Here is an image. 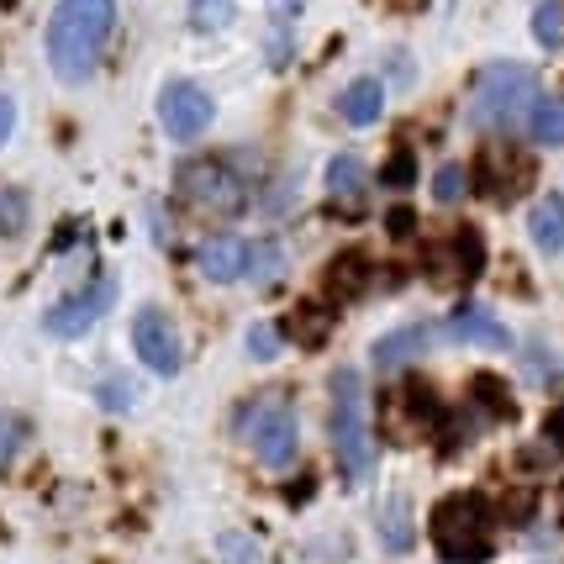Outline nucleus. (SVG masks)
<instances>
[{
    "label": "nucleus",
    "mask_w": 564,
    "mask_h": 564,
    "mask_svg": "<svg viewBox=\"0 0 564 564\" xmlns=\"http://www.w3.org/2000/svg\"><path fill=\"white\" fill-rule=\"evenodd\" d=\"M117 26V0H58L48 22V64L64 85H85Z\"/></svg>",
    "instance_id": "1"
},
{
    "label": "nucleus",
    "mask_w": 564,
    "mask_h": 564,
    "mask_svg": "<svg viewBox=\"0 0 564 564\" xmlns=\"http://www.w3.org/2000/svg\"><path fill=\"white\" fill-rule=\"evenodd\" d=\"M433 549L443 564H486L496 554V512L486 496L459 491L433 507Z\"/></svg>",
    "instance_id": "2"
},
{
    "label": "nucleus",
    "mask_w": 564,
    "mask_h": 564,
    "mask_svg": "<svg viewBox=\"0 0 564 564\" xmlns=\"http://www.w3.org/2000/svg\"><path fill=\"white\" fill-rule=\"evenodd\" d=\"M333 454L344 480H369L375 475V433H369V406H365V380L359 369H333Z\"/></svg>",
    "instance_id": "3"
},
{
    "label": "nucleus",
    "mask_w": 564,
    "mask_h": 564,
    "mask_svg": "<svg viewBox=\"0 0 564 564\" xmlns=\"http://www.w3.org/2000/svg\"><path fill=\"white\" fill-rule=\"evenodd\" d=\"M539 100V74L528 64H491V69H480L475 90H469V122L486 132H507V127L528 122V111Z\"/></svg>",
    "instance_id": "4"
},
{
    "label": "nucleus",
    "mask_w": 564,
    "mask_h": 564,
    "mask_svg": "<svg viewBox=\"0 0 564 564\" xmlns=\"http://www.w3.org/2000/svg\"><path fill=\"white\" fill-rule=\"evenodd\" d=\"M174 185H180V196L200 206V212H212V217H232V212H243L248 206V185L243 174L232 170L221 153H200V159H185L180 170H174Z\"/></svg>",
    "instance_id": "5"
},
{
    "label": "nucleus",
    "mask_w": 564,
    "mask_h": 564,
    "mask_svg": "<svg viewBox=\"0 0 564 564\" xmlns=\"http://www.w3.org/2000/svg\"><path fill=\"white\" fill-rule=\"evenodd\" d=\"M243 433L253 443V459L264 469H285L301 448V422H295L291 395H270L243 417Z\"/></svg>",
    "instance_id": "6"
},
{
    "label": "nucleus",
    "mask_w": 564,
    "mask_h": 564,
    "mask_svg": "<svg viewBox=\"0 0 564 564\" xmlns=\"http://www.w3.org/2000/svg\"><path fill=\"white\" fill-rule=\"evenodd\" d=\"M159 122H164L174 143H196L200 132L217 122V106H212V96L200 90L196 79H170L159 90Z\"/></svg>",
    "instance_id": "7"
},
{
    "label": "nucleus",
    "mask_w": 564,
    "mask_h": 564,
    "mask_svg": "<svg viewBox=\"0 0 564 564\" xmlns=\"http://www.w3.org/2000/svg\"><path fill=\"white\" fill-rule=\"evenodd\" d=\"M475 185H480V196H491L496 206H512V200L533 185V159L512 143L480 148V159H475Z\"/></svg>",
    "instance_id": "8"
},
{
    "label": "nucleus",
    "mask_w": 564,
    "mask_h": 564,
    "mask_svg": "<svg viewBox=\"0 0 564 564\" xmlns=\"http://www.w3.org/2000/svg\"><path fill=\"white\" fill-rule=\"evenodd\" d=\"M117 301V285L111 280H96V285H85V291L64 295V301H53L43 327H48L53 338H85L100 317H106V306Z\"/></svg>",
    "instance_id": "9"
},
{
    "label": "nucleus",
    "mask_w": 564,
    "mask_h": 564,
    "mask_svg": "<svg viewBox=\"0 0 564 564\" xmlns=\"http://www.w3.org/2000/svg\"><path fill=\"white\" fill-rule=\"evenodd\" d=\"M132 348H138V359H143L153 375H180V365H185L180 333H174V322L164 317L159 306H143V312L132 317Z\"/></svg>",
    "instance_id": "10"
},
{
    "label": "nucleus",
    "mask_w": 564,
    "mask_h": 564,
    "mask_svg": "<svg viewBox=\"0 0 564 564\" xmlns=\"http://www.w3.org/2000/svg\"><path fill=\"white\" fill-rule=\"evenodd\" d=\"M427 270H433V280H443V285H465V280H475V274L486 270V243H480V232H475V227H454L448 243L427 253Z\"/></svg>",
    "instance_id": "11"
},
{
    "label": "nucleus",
    "mask_w": 564,
    "mask_h": 564,
    "mask_svg": "<svg viewBox=\"0 0 564 564\" xmlns=\"http://www.w3.org/2000/svg\"><path fill=\"white\" fill-rule=\"evenodd\" d=\"M443 338L459 344V348H486V354L512 348V333H507L501 317H491L486 306H459V312H448V317H443Z\"/></svg>",
    "instance_id": "12"
},
{
    "label": "nucleus",
    "mask_w": 564,
    "mask_h": 564,
    "mask_svg": "<svg viewBox=\"0 0 564 564\" xmlns=\"http://www.w3.org/2000/svg\"><path fill=\"white\" fill-rule=\"evenodd\" d=\"M200 259V274L217 280V285H232V280H248V259H253V243L238 238V232H217L212 243L196 253Z\"/></svg>",
    "instance_id": "13"
},
{
    "label": "nucleus",
    "mask_w": 564,
    "mask_h": 564,
    "mask_svg": "<svg viewBox=\"0 0 564 564\" xmlns=\"http://www.w3.org/2000/svg\"><path fill=\"white\" fill-rule=\"evenodd\" d=\"M528 232H533V248H539V253H549V259H560L564 253V196L560 191H549V196L533 200Z\"/></svg>",
    "instance_id": "14"
},
{
    "label": "nucleus",
    "mask_w": 564,
    "mask_h": 564,
    "mask_svg": "<svg viewBox=\"0 0 564 564\" xmlns=\"http://www.w3.org/2000/svg\"><path fill=\"white\" fill-rule=\"evenodd\" d=\"M427 344H433V327H422V322H412V327H395V333H386V338L375 344V365H380V369H401V365H412V359H422V354H427Z\"/></svg>",
    "instance_id": "15"
},
{
    "label": "nucleus",
    "mask_w": 564,
    "mask_h": 564,
    "mask_svg": "<svg viewBox=\"0 0 564 564\" xmlns=\"http://www.w3.org/2000/svg\"><path fill=\"white\" fill-rule=\"evenodd\" d=\"M401 412H406V422H412V427H422V433H438L443 422H448V412H443V395L433 391L427 380H417V375L401 386Z\"/></svg>",
    "instance_id": "16"
},
{
    "label": "nucleus",
    "mask_w": 564,
    "mask_h": 564,
    "mask_svg": "<svg viewBox=\"0 0 564 564\" xmlns=\"http://www.w3.org/2000/svg\"><path fill=\"white\" fill-rule=\"evenodd\" d=\"M322 291L333 295V301H354V295L369 291V259L365 253H338L327 274H322Z\"/></svg>",
    "instance_id": "17"
},
{
    "label": "nucleus",
    "mask_w": 564,
    "mask_h": 564,
    "mask_svg": "<svg viewBox=\"0 0 564 564\" xmlns=\"http://www.w3.org/2000/svg\"><path fill=\"white\" fill-rule=\"evenodd\" d=\"M333 306H322V301H301L291 317H285V333H291L301 348H322L333 338Z\"/></svg>",
    "instance_id": "18"
},
{
    "label": "nucleus",
    "mask_w": 564,
    "mask_h": 564,
    "mask_svg": "<svg viewBox=\"0 0 564 564\" xmlns=\"http://www.w3.org/2000/svg\"><path fill=\"white\" fill-rule=\"evenodd\" d=\"M380 106H386L380 79H354L344 96H338V117H344L348 127H375L380 122Z\"/></svg>",
    "instance_id": "19"
},
{
    "label": "nucleus",
    "mask_w": 564,
    "mask_h": 564,
    "mask_svg": "<svg viewBox=\"0 0 564 564\" xmlns=\"http://www.w3.org/2000/svg\"><path fill=\"white\" fill-rule=\"evenodd\" d=\"M365 164L354 159V153H338L333 164H327V191H333V206H365Z\"/></svg>",
    "instance_id": "20"
},
{
    "label": "nucleus",
    "mask_w": 564,
    "mask_h": 564,
    "mask_svg": "<svg viewBox=\"0 0 564 564\" xmlns=\"http://www.w3.org/2000/svg\"><path fill=\"white\" fill-rule=\"evenodd\" d=\"M522 127L539 148H564V100H539Z\"/></svg>",
    "instance_id": "21"
},
{
    "label": "nucleus",
    "mask_w": 564,
    "mask_h": 564,
    "mask_svg": "<svg viewBox=\"0 0 564 564\" xmlns=\"http://www.w3.org/2000/svg\"><path fill=\"white\" fill-rule=\"evenodd\" d=\"M380 539H386V549H395V554L412 549V507H406V496L386 501V512H380Z\"/></svg>",
    "instance_id": "22"
},
{
    "label": "nucleus",
    "mask_w": 564,
    "mask_h": 564,
    "mask_svg": "<svg viewBox=\"0 0 564 564\" xmlns=\"http://www.w3.org/2000/svg\"><path fill=\"white\" fill-rule=\"evenodd\" d=\"M280 274H285V248L270 243V238H264V243H253V259H248V280H253V285H274Z\"/></svg>",
    "instance_id": "23"
},
{
    "label": "nucleus",
    "mask_w": 564,
    "mask_h": 564,
    "mask_svg": "<svg viewBox=\"0 0 564 564\" xmlns=\"http://www.w3.org/2000/svg\"><path fill=\"white\" fill-rule=\"evenodd\" d=\"M533 37L543 48H564V0H543L533 11Z\"/></svg>",
    "instance_id": "24"
},
{
    "label": "nucleus",
    "mask_w": 564,
    "mask_h": 564,
    "mask_svg": "<svg viewBox=\"0 0 564 564\" xmlns=\"http://www.w3.org/2000/svg\"><path fill=\"white\" fill-rule=\"evenodd\" d=\"M412 180H417V153L412 148H395L391 159H386V170H380V185L386 191H412Z\"/></svg>",
    "instance_id": "25"
},
{
    "label": "nucleus",
    "mask_w": 564,
    "mask_h": 564,
    "mask_svg": "<svg viewBox=\"0 0 564 564\" xmlns=\"http://www.w3.org/2000/svg\"><path fill=\"white\" fill-rule=\"evenodd\" d=\"M232 6L238 0H191V26L196 32H221V26L232 22Z\"/></svg>",
    "instance_id": "26"
},
{
    "label": "nucleus",
    "mask_w": 564,
    "mask_h": 564,
    "mask_svg": "<svg viewBox=\"0 0 564 564\" xmlns=\"http://www.w3.org/2000/svg\"><path fill=\"white\" fill-rule=\"evenodd\" d=\"M469 395H486V406H491L496 422H507V417L517 412V406H512V391H507V386H501L496 375H480V380L469 386Z\"/></svg>",
    "instance_id": "27"
},
{
    "label": "nucleus",
    "mask_w": 564,
    "mask_h": 564,
    "mask_svg": "<svg viewBox=\"0 0 564 564\" xmlns=\"http://www.w3.org/2000/svg\"><path fill=\"white\" fill-rule=\"evenodd\" d=\"M22 227H26V196L0 185V238H17Z\"/></svg>",
    "instance_id": "28"
},
{
    "label": "nucleus",
    "mask_w": 564,
    "mask_h": 564,
    "mask_svg": "<svg viewBox=\"0 0 564 564\" xmlns=\"http://www.w3.org/2000/svg\"><path fill=\"white\" fill-rule=\"evenodd\" d=\"M22 443H26V422L17 412H0V469L22 454Z\"/></svg>",
    "instance_id": "29"
},
{
    "label": "nucleus",
    "mask_w": 564,
    "mask_h": 564,
    "mask_svg": "<svg viewBox=\"0 0 564 564\" xmlns=\"http://www.w3.org/2000/svg\"><path fill=\"white\" fill-rule=\"evenodd\" d=\"M433 196H438V206H459L465 200V164H443L433 180Z\"/></svg>",
    "instance_id": "30"
},
{
    "label": "nucleus",
    "mask_w": 564,
    "mask_h": 564,
    "mask_svg": "<svg viewBox=\"0 0 564 564\" xmlns=\"http://www.w3.org/2000/svg\"><path fill=\"white\" fill-rule=\"evenodd\" d=\"M280 344H285V327H270V322L248 327V354H253V359H274Z\"/></svg>",
    "instance_id": "31"
},
{
    "label": "nucleus",
    "mask_w": 564,
    "mask_h": 564,
    "mask_svg": "<svg viewBox=\"0 0 564 564\" xmlns=\"http://www.w3.org/2000/svg\"><path fill=\"white\" fill-rule=\"evenodd\" d=\"M412 227H417V212H412V206H391V212H386V232H391V238H412Z\"/></svg>",
    "instance_id": "32"
},
{
    "label": "nucleus",
    "mask_w": 564,
    "mask_h": 564,
    "mask_svg": "<svg viewBox=\"0 0 564 564\" xmlns=\"http://www.w3.org/2000/svg\"><path fill=\"white\" fill-rule=\"evenodd\" d=\"M96 395L111 406V412H127V406H132V386H127V380H106Z\"/></svg>",
    "instance_id": "33"
},
{
    "label": "nucleus",
    "mask_w": 564,
    "mask_h": 564,
    "mask_svg": "<svg viewBox=\"0 0 564 564\" xmlns=\"http://www.w3.org/2000/svg\"><path fill=\"white\" fill-rule=\"evenodd\" d=\"M11 127H17V100L0 96V148H6V138H11Z\"/></svg>",
    "instance_id": "34"
},
{
    "label": "nucleus",
    "mask_w": 564,
    "mask_h": 564,
    "mask_svg": "<svg viewBox=\"0 0 564 564\" xmlns=\"http://www.w3.org/2000/svg\"><path fill=\"white\" fill-rule=\"evenodd\" d=\"M543 433H549V443H564V406L549 412V427H543Z\"/></svg>",
    "instance_id": "35"
},
{
    "label": "nucleus",
    "mask_w": 564,
    "mask_h": 564,
    "mask_svg": "<svg viewBox=\"0 0 564 564\" xmlns=\"http://www.w3.org/2000/svg\"><path fill=\"white\" fill-rule=\"evenodd\" d=\"M270 6H274V11H280V22H291L295 11H301V0H270Z\"/></svg>",
    "instance_id": "36"
},
{
    "label": "nucleus",
    "mask_w": 564,
    "mask_h": 564,
    "mask_svg": "<svg viewBox=\"0 0 564 564\" xmlns=\"http://www.w3.org/2000/svg\"><path fill=\"white\" fill-rule=\"evenodd\" d=\"M395 6H401V11H422L427 0H395Z\"/></svg>",
    "instance_id": "37"
},
{
    "label": "nucleus",
    "mask_w": 564,
    "mask_h": 564,
    "mask_svg": "<svg viewBox=\"0 0 564 564\" xmlns=\"http://www.w3.org/2000/svg\"><path fill=\"white\" fill-rule=\"evenodd\" d=\"M560 517H564V496H560Z\"/></svg>",
    "instance_id": "38"
}]
</instances>
